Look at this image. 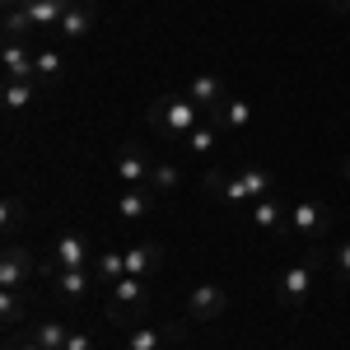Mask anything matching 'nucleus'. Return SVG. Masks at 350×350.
<instances>
[{"mask_svg": "<svg viewBox=\"0 0 350 350\" xmlns=\"http://www.w3.org/2000/svg\"><path fill=\"white\" fill-rule=\"evenodd\" d=\"M187 98L191 103H201L206 112H215L224 98H229V84L219 80L215 70H201V75H191V84H187Z\"/></svg>", "mask_w": 350, "mask_h": 350, "instance_id": "obj_13", "label": "nucleus"}, {"mask_svg": "<svg viewBox=\"0 0 350 350\" xmlns=\"http://www.w3.org/2000/svg\"><path fill=\"white\" fill-rule=\"evenodd\" d=\"M178 163H154V173H150V187L154 191H178Z\"/></svg>", "mask_w": 350, "mask_h": 350, "instance_id": "obj_27", "label": "nucleus"}, {"mask_svg": "<svg viewBox=\"0 0 350 350\" xmlns=\"http://www.w3.org/2000/svg\"><path fill=\"white\" fill-rule=\"evenodd\" d=\"M66 350H94V336L89 332H70L66 336Z\"/></svg>", "mask_w": 350, "mask_h": 350, "instance_id": "obj_29", "label": "nucleus"}, {"mask_svg": "<svg viewBox=\"0 0 350 350\" xmlns=\"http://www.w3.org/2000/svg\"><path fill=\"white\" fill-rule=\"evenodd\" d=\"M98 285V271L94 267H75V271H56V290L66 299H84L89 290Z\"/></svg>", "mask_w": 350, "mask_h": 350, "instance_id": "obj_18", "label": "nucleus"}, {"mask_svg": "<svg viewBox=\"0 0 350 350\" xmlns=\"http://www.w3.org/2000/svg\"><path fill=\"white\" fill-rule=\"evenodd\" d=\"M332 10H336V14H350V0H332Z\"/></svg>", "mask_w": 350, "mask_h": 350, "instance_id": "obj_31", "label": "nucleus"}, {"mask_svg": "<svg viewBox=\"0 0 350 350\" xmlns=\"http://www.w3.org/2000/svg\"><path fill=\"white\" fill-rule=\"evenodd\" d=\"M5 350H42V346H38V336L28 332V336H10V346H5Z\"/></svg>", "mask_w": 350, "mask_h": 350, "instance_id": "obj_30", "label": "nucleus"}, {"mask_svg": "<svg viewBox=\"0 0 350 350\" xmlns=\"http://www.w3.org/2000/svg\"><path fill=\"white\" fill-rule=\"evenodd\" d=\"M103 295H108V318H112V323H126V313H145V304H150L140 275H122V280H112Z\"/></svg>", "mask_w": 350, "mask_h": 350, "instance_id": "obj_5", "label": "nucleus"}, {"mask_svg": "<svg viewBox=\"0 0 350 350\" xmlns=\"http://www.w3.org/2000/svg\"><path fill=\"white\" fill-rule=\"evenodd\" d=\"M313 290H318V257H299V262H290V267L275 275V299H280L285 308L308 304Z\"/></svg>", "mask_w": 350, "mask_h": 350, "instance_id": "obj_4", "label": "nucleus"}, {"mask_svg": "<svg viewBox=\"0 0 350 350\" xmlns=\"http://www.w3.org/2000/svg\"><path fill=\"white\" fill-rule=\"evenodd\" d=\"M94 14H98L94 5H70V10L61 14V28H56V33H61L66 42H84L89 28H94Z\"/></svg>", "mask_w": 350, "mask_h": 350, "instance_id": "obj_15", "label": "nucleus"}, {"mask_svg": "<svg viewBox=\"0 0 350 350\" xmlns=\"http://www.w3.org/2000/svg\"><path fill=\"white\" fill-rule=\"evenodd\" d=\"M173 346V332L163 327H131L126 332V350H168Z\"/></svg>", "mask_w": 350, "mask_h": 350, "instance_id": "obj_20", "label": "nucleus"}, {"mask_svg": "<svg viewBox=\"0 0 350 350\" xmlns=\"http://www.w3.org/2000/svg\"><path fill=\"white\" fill-rule=\"evenodd\" d=\"M52 262H56V271H75V267H94V262H98V252L89 247L84 234H61V239H56Z\"/></svg>", "mask_w": 350, "mask_h": 350, "instance_id": "obj_9", "label": "nucleus"}, {"mask_svg": "<svg viewBox=\"0 0 350 350\" xmlns=\"http://www.w3.org/2000/svg\"><path fill=\"white\" fill-rule=\"evenodd\" d=\"M61 70H66L61 52H56V47H42V52H38V84H56Z\"/></svg>", "mask_w": 350, "mask_h": 350, "instance_id": "obj_25", "label": "nucleus"}, {"mask_svg": "<svg viewBox=\"0 0 350 350\" xmlns=\"http://www.w3.org/2000/svg\"><path fill=\"white\" fill-rule=\"evenodd\" d=\"M75 5H94V10H98V0H75Z\"/></svg>", "mask_w": 350, "mask_h": 350, "instance_id": "obj_33", "label": "nucleus"}, {"mask_svg": "<svg viewBox=\"0 0 350 350\" xmlns=\"http://www.w3.org/2000/svg\"><path fill=\"white\" fill-rule=\"evenodd\" d=\"M0 66L5 80H38V52H28L24 42H0Z\"/></svg>", "mask_w": 350, "mask_h": 350, "instance_id": "obj_11", "label": "nucleus"}, {"mask_svg": "<svg viewBox=\"0 0 350 350\" xmlns=\"http://www.w3.org/2000/svg\"><path fill=\"white\" fill-rule=\"evenodd\" d=\"M206 117H211V112L201 108V103H191L187 94H163V98L150 103V126L159 135H168V140H187Z\"/></svg>", "mask_w": 350, "mask_h": 350, "instance_id": "obj_2", "label": "nucleus"}, {"mask_svg": "<svg viewBox=\"0 0 350 350\" xmlns=\"http://www.w3.org/2000/svg\"><path fill=\"white\" fill-rule=\"evenodd\" d=\"M94 271H98V285L108 290L112 280H122V275H126V252H98Z\"/></svg>", "mask_w": 350, "mask_h": 350, "instance_id": "obj_21", "label": "nucleus"}, {"mask_svg": "<svg viewBox=\"0 0 350 350\" xmlns=\"http://www.w3.org/2000/svg\"><path fill=\"white\" fill-rule=\"evenodd\" d=\"M0 323L5 327L24 323V290H0Z\"/></svg>", "mask_w": 350, "mask_h": 350, "instance_id": "obj_23", "label": "nucleus"}, {"mask_svg": "<svg viewBox=\"0 0 350 350\" xmlns=\"http://www.w3.org/2000/svg\"><path fill=\"white\" fill-rule=\"evenodd\" d=\"M33 98H38V80H5L0 84V103H5V112H24Z\"/></svg>", "mask_w": 350, "mask_h": 350, "instance_id": "obj_19", "label": "nucleus"}, {"mask_svg": "<svg viewBox=\"0 0 350 350\" xmlns=\"http://www.w3.org/2000/svg\"><path fill=\"white\" fill-rule=\"evenodd\" d=\"M150 173H154V163L145 159L140 150H122L117 163H112V178H117L122 187H150Z\"/></svg>", "mask_w": 350, "mask_h": 350, "instance_id": "obj_12", "label": "nucleus"}, {"mask_svg": "<svg viewBox=\"0 0 350 350\" xmlns=\"http://www.w3.org/2000/svg\"><path fill=\"white\" fill-rule=\"evenodd\" d=\"M206 191L219 196L224 206H252V201H262V196L275 191V173H267V168H243V173H219V168H211L206 173Z\"/></svg>", "mask_w": 350, "mask_h": 350, "instance_id": "obj_1", "label": "nucleus"}, {"mask_svg": "<svg viewBox=\"0 0 350 350\" xmlns=\"http://www.w3.org/2000/svg\"><path fill=\"white\" fill-rule=\"evenodd\" d=\"M247 211H252V224H257L262 234H290V206H285L275 191L262 196V201H252Z\"/></svg>", "mask_w": 350, "mask_h": 350, "instance_id": "obj_10", "label": "nucleus"}, {"mask_svg": "<svg viewBox=\"0 0 350 350\" xmlns=\"http://www.w3.org/2000/svg\"><path fill=\"white\" fill-rule=\"evenodd\" d=\"M346 183H350V159H346Z\"/></svg>", "mask_w": 350, "mask_h": 350, "instance_id": "obj_34", "label": "nucleus"}, {"mask_svg": "<svg viewBox=\"0 0 350 350\" xmlns=\"http://www.w3.org/2000/svg\"><path fill=\"white\" fill-rule=\"evenodd\" d=\"M33 271H38L33 252L19 247V243H10V247H5V257H0V290H28Z\"/></svg>", "mask_w": 350, "mask_h": 350, "instance_id": "obj_8", "label": "nucleus"}, {"mask_svg": "<svg viewBox=\"0 0 350 350\" xmlns=\"http://www.w3.org/2000/svg\"><path fill=\"white\" fill-rule=\"evenodd\" d=\"M327 262H332V275H336L341 285H350V239L336 243V247L327 252Z\"/></svg>", "mask_w": 350, "mask_h": 350, "instance_id": "obj_26", "label": "nucleus"}, {"mask_svg": "<svg viewBox=\"0 0 350 350\" xmlns=\"http://www.w3.org/2000/svg\"><path fill=\"white\" fill-rule=\"evenodd\" d=\"M150 211H154V187H122V196H117L122 219H145Z\"/></svg>", "mask_w": 350, "mask_h": 350, "instance_id": "obj_17", "label": "nucleus"}, {"mask_svg": "<svg viewBox=\"0 0 350 350\" xmlns=\"http://www.w3.org/2000/svg\"><path fill=\"white\" fill-rule=\"evenodd\" d=\"M75 0H24L19 10H5V42H24V33L33 28H61V14L70 10Z\"/></svg>", "mask_w": 350, "mask_h": 350, "instance_id": "obj_3", "label": "nucleus"}, {"mask_svg": "<svg viewBox=\"0 0 350 350\" xmlns=\"http://www.w3.org/2000/svg\"><path fill=\"white\" fill-rule=\"evenodd\" d=\"M224 308H229V290L215 285V280H201V285L187 290V318L191 323H215Z\"/></svg>", "mask_w": 350, "mask_h": 350, "instance_id": "obj_7", "label": "nucleus"}, {"mask_svg": "<svg viewBox=\"0 0 350 350\" xmlns=\"http://www.w3.org/2000/svg\"><path fill=\"white\" fill-rule=\"evenodd\" d=\"M33 336H38V346L42 350H66V336H70V327H61V323H38L33 327Z\"/></svg>", "mask_w": 350, "mask_h": 350, "instance_id": "obj_24", "label": "nucleus"}, {"mask_svg": "<svg viewBox=\"0 0 350 350\" xmlns=\"http://www.w3.org/2000/svg\"><path fill=\"white\" fill-rule=\"evenodd\" d=\"M211 122H215V126H219L224 135H239V131H247V126H252V103H247V98H234V94H229V98H224V103H219V108L211 112Z\"/></svg>", "mask_w": 350, "mask_h": 350, "instance_id": "obj_14", "label": "nucleus"}, {"mask_svg": "<svg viewBox=\"0 0 350 350\" xmlns=\"http://www.w3.org/2000/svg\"><path fill=\"white\" fill-rule=\"evenodd\" d=\"M0 5H5V10H19V5H24V0H0Z\"/></svg>", "mask_w": 350, "mask_h": 350, "instance_id": "obj_32", "label": "nucleus"}, {"mask_svg": "<svg viewBox=\"0 0 350 350\" xmlns=\"http://www.w3.org/2000/svg\"><path fill=\"white\" fill-rule=\"evenodd\" d=\"M215 135H219V126L206 117V122H201V126H196L183 145H187V154H211V150H215Z\"/></svg>", "mask_w": 350, "mask_h": 350, "instance_id": "obj_22", "label": "nucleus"}, {"mask_svg": "<svg viewBox=\"0 0 350 350\" xmlns=\"http://www.w3.org/2000/svg\"><path fill=\"white\" fill-rule=\"evenodd\" d=\"M126 252V275H154L163 262V252H159V243H135V247H122Z\"/></svg>", "mask_w": 350, "mask_h": 350, "instance_id": "obj_16", "label": "nucleus"}, {"mask_svg": "<svg viewBox=\"0 0 350 350\" xmlns=\"http://www.w3.org/2000/svg\"><path fill=\"white\" fill-rule=\"evenodd\" d=\"M327 229H332V215H327L323 201L304 196V201H295V206H290V234H295V239L318 243V239H327Z\"/></svg>", "mask_w": 350, "mask_h": 350, "instance_id": "obj_6", "label": "nucleus"}, {"mask_svg": "<svg viewBox=\"0 0 350 350\" xmlns=\"http://www.w3.org/2000/svg\"><path fill=\"white\" fill-rule=\"evenodd\" d=\"M19 219H24V201L10 191V196H5V229L14 234V229H19Z\"/></svg>", "mask_w": 350, "mask_h": 350, "instance_id": "obj_28", "label": "nucleus"}]
</instances>
